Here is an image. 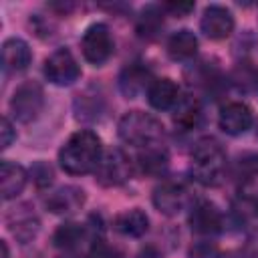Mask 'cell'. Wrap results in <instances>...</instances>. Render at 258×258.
<instances>
[{"label": "cell", "mask_w": 258, "mask_h": 258, "mask_svg": "<svg viewBox=\"0 0 258 258\" xmlns=\"http://www.w3.org/2000/svg\"><path fill=\"white\" fill-rule=\"evenodd\" d=\"M30 175H32V179H34V183H36L38 187L50 185V183H52V177H54L52 167H50L48 163H44V161H36V163L30 167Z\"/></svg>", "instance_id": "cb8c5ba5"}, {"label": "cell", "mask_w": 258, "mask_h": 258, "mask_svg": "<svg viewBox=\"0 0 258 258\" xmlns=\"http://www.w3.org/2000/svg\"><path fill=\"white\" fill-rule=\"evenodd\" d=\"M167 52L175 60L191 58L198 52V36L187 28H181V30L173 32L167 40Z\"/></svg>", "instance_id": "ffe728a7"}, {"label": "cell", "mask_w": 258, "mask_h": 258, "mask_svg": "<svg viewBox=\"0 0 258 258\" xmlns=\"http://www.w3.org/2000/svg\"><path fill=\"white\" fill-rule=\"evenodd\" d=\"M93 173H95V179L99 185L117 187L131 177V159L121 149H109L103 153V157Z\"/></svg>", "instance_id": "8992f818"}, {"label": "cell", "mask_w": 258, "mask_h": 258, "mask_svg": "<svg viewBox=\"0 0 258 258\" xmlns=\"http://www.w3.org/2000/svg\"><path fill=\"white\" fill-rule=\"evenodd\" d=\"M81 50L87 62L101 67L105 64L113 54V38L109 32V26L103 22L91 24L81 38Z\"/></svg>", "instance_id": "277c9868"}, {"label": "cell", "mask_w": 258, "mask_h": 258, "mask_svg": "<svg viewBox=\"0 0 258 258\" xmlns=\"http://www.w3.org/2000/svg\"><path fill=\"white\" fill-rule=\"evenodd\" d=\"M202 117V107H200V101L191 95H185V97H179L177 103L173 105V121L175 125H179L181 129H191L198 125Z\"/></svg>", "instance_id": "44dd1931"}, {"label": "cell", "mask_w": 258, "mask_h": 258, "mask_svg": "<svg viewBox=\"0 0 258 258\" xmlns=\"http://www.w3.org/2000/svg\"><path fill=\"white\" fill-rule=\"evenodd\" d=\"M252 109L246 105V103H240V101H232V103H226L222 109H220V115H218V125L220 129L226 133V135H242L246 133L250 127H252Z\"/></svg>", "instance_id": "30bf717a"}, {"label": "cell", "mask_w": 258, "mask_h": 258, "mask_svg": "<svg viewBox=\"0 0 258 258\" xmlns=\"http://www.w3.org/2000/svg\"><path fill=\"white\" fill-rule=\"evenodd\" d=\"M252 198H254V204H256V210H258V187L254 189V194H252Z\"/></svg>", "instance_id": "4dcf8cb0"}, {"label": "cell", "mask_w": 258, "mask_h": 258, "mask_svg": "<svg viewBox=\"0 0 258 258\" xmlns=\"http://www.w3.org/2000/svg\"><path fill=\"white\" fill-rule=\"evenodd\" d=\"M196 8V4L194 2H165L163 4V10H167V12H171L173 16H187L191 10Z\"/></svg>", "instance_id": "484cf974"}, {"label": "cell", "mask_w": 258, "mask_h": 258, "mask_svg": "<svg viewBox=\"0 0 258 258\" xmlns=\"http://www.w3.org/2000/svg\"><path fill=\"white\" fill-rule=\"evenodd\" d=\"M14 141H16V131H14L10 119L8 117H2V121H0V147L2 149H8Z\"/></svg>", "instance_id": "d4e9b609"}, {"label": "cell", "mask_w": 258, "mask_h": 258, "mask_svg": "<svg viewBox=\"0 0 258 258\" xmlns=\"http://www.w3.org/2000/svg\"><path fill=\"white\" fill-rule=\"evenodd\" d=\"M0 248H2V258H8V246H6V242H4V240L0 242Z\"/></svg>", "instance_id": "f546056e"}, {"label": "cell", "mask_w": 258, "mask_h": 258, "mask_svg": "<svg viewBox=\"0 0 258 258\" xmlns=\"http://www.w3.org/2000/svg\"><path fill=\"white\" fill-rule=\"evenodd\" d=\"M153 206L163 216H177L189 206V191L175 181H163L153 189Z\"/></svg>", "instance_id": "ba28073f"}, {"label": "cell", "mask_w": 258, "mask_h": 258, "mask_svg": "<svg viewBox=\"0 0 258 258\" xmlns=\"http://www.w3.org/2000/svg\"><path fill=\"white\" fill-rule=\"evenodd\" d=\"M85 204V191L75 185H62L46 198V208L52 214H75Z\"/></svg>", "instance_id": "5bb4252c"}, {"label": "cell", "mask_w": 258, "mask_h": 258, "mask_svg": "<svg viewBox=\"0 0 258 258\" xmlns=\"http://www.w3.org/2000/svg\"><path fill=\"white\" fill-rule=\"evenodd\" d=\"M44 77L56 87H71L81 77V67L69 48H56L44 60Z\"/></svg>", "instance_id": "52a82bcc"}, {"label": "cell", "mask_w": 258, "mask_h": 258, "mask_svg": "<svg viewBox=\"0 0 258 258\" xmlns=\"http://www.w3.org/2000/svg\"><path fill=\"white\" fill-rule=\"evenodd\" d=\"M103 157V145L97 133L81 129L73 133L58 151V163L69 175H85L97 169Z\"/></svg>", "instance_id": "6da1fadb"}, {"label": "cell", "mask_w": 258, "mask_h": 258, "mask_svg": "<svg viewBox=\"0 0 258 258\" xmlns=\"http://www.w3.org/2000/svg\"><path fill=\"white\" fill-rule=\"evenodd\" d=\"M189 167H191L194 177L200 183L218 185L226 171V153H224L222 145L212 137L200 139L191 149Z\"/></svg>", "instance_id": "7a4b0ae2"}, {"label": "cell", "mask_w": 258, "mask_h": 258, "mask_svg": "<svg viewBox=\"0 0 258 258\" xmlns=\"http://www.w3.org/2000/svg\"><path fill=\"white\" fill-rule=\"evenodd\" d=\"M91 258H121V254H119L115 248H109V246L97 242V244H93Z\"/></svg>", "instance_id": "4316f807"}, {"label": "cell", "mask_w": 258, "mask_h": 258, "mask_svg": "<svg viewBox=\"0 0 258 258\" xmlns=\"http://www.w3.org/2000/svg\"><path fill=\"white\" fill-rule=\"evenodd\" d=\"M42 107H44V93H42V87L34 81L22 83L10 99V111L20 123L34 121L40 115Z\"/></svg>", "instance_id": "5b68a950"}, {"label": "cell", "mask_w": 258, "mask_h": 258, "mask_svg": "<svg viewBox=\"0 0 258 258\" xmlns=\"http://www.w3.org/2000/svg\"><path fill=\"white\" fill-rule=\"evenodd\" d=\"M200 30L210 40H224L234 30V16H232V12L228 8H224L220 4H212L202 14Z\"/></svg>", "instance_id": "9c48e42d"}, {"label": "cell", "mask_w": 258, "mask_h": 258, "mask_svg": "<svg viewBox=\"0 0 258 258\" xmlns=\"http://www.w3.org/2000/svg\"><path fill=\"white\" fill-rule=\"evenodd\" d=\"M189 226H191V232L200 236H214L222 232L224 218H222V212L212 202L202 200L189 212Z\"/></svg>", "instance_id": "8fae6325"}, {"label": "cell", "mask_w": 258, "mask_h": 258, "mask_svg": "<svg viewBox=\"0 0 258 258\" xmlns=\"http://www.w3.org/2000/svg\"><path fill=\"white\" fill-rule=\"evenodd\" d=\"M177 99H179V91L171 79H155L147 91V101L157 111L171 109L177 103Z\"/></svg>", "instance_id": "ac0fdd59"}, {"label": "cell", "mask_w": 258, "mask_h": 258, "mask_svg": "<svg viewBox=\"0 0 258 258\" xmlns=\"http://www.w3.org/2000/svg\"><path fill=\"white\" fill-rule=\"evenodd\" d=\"M250 258H258V238L252 240V244H250Z\"/></svg>", "instance_id": "f1b7e54d"}, {"label": "cell", "mask_w": 258, "mask_h": 258, "mask_svg": "<svg viewBox=\"0 0 258 258\" xmlns=\"http://www.w3.org/2000/svg\"><path fill=\"white\" fill-rule=\"evenodd\" d=\"M117 133L121 141L135 147H151L157 145L163 137V125L149 113L143 111H127L117 125Z\"/></svg>", "instance_id": "3957f363"}, {"label": "cell", "mask_w": 258, "mask_h": 258, "mask_svg": "<svg viewBox=\"0 0 258 258\" xmlns=\"http://www.w3.org/2000/svg\"><path fill=\"white\" fill-rule=\"evenodd\" d=\"M163 24V12L157 6H145L137 20V34L143 38H153Z\"/></svg>", "instance_id": "603a6c76"}, {"label": "cell", "mask_w": 258, "mask_h": 258, "mask_svg": "<svg viewBox=\"0 0 258 258\" xmlns=\"http://www.w3.org/2000/svg\"><path fill=\"white\" fill-rule=\"evenodd\" d=\"M91 238V230L85 226V224H77V222H64L60 224L54 234H52V244L60 250H77L81 248V244L85 240Z\"/></svg>", "instance_id": "e0dca14e"}, {"label": "cell", "mask_w": 258, "mask_h": 258, "mask_svg": "<svg viewBox=\"0 0 258 258\" xmlns=\"http://www.w3.org/2000/svg\"><path fill=\"white\" fill-rule=\"evenodd\" d=\"M113 228L123 234V236H129V238H141L147 234L149 230V218L143 210L139 208H131V210H125L121 214L115 216L113 220Z\"/></svg>", "instance_id": "2e32d148"}, {"label": "cell", "mask_w": 258, "mask_h": 258, "mask_svg": "<svg viewBox=\"0 0 258 258\" xmlns=\"http://www.w3.org/2000/svg\"><path fill=\"white\" fill-rule=\"evenodd\" d=\"M167 151L161 149V147H145V151L139 153V167L143 173H149V175H159L167 169Z\"/></svg>", "instance_id": "7402d4cb"}, {"label": "cell", "mask_w": 258, "mask_h": 258, "mask_svg": "<svg viewBox=\"0 0 258 258\" xmlns=\"http://www.w3.org/2000/svg\"><path fill=\"white\" fill-rule=\"evenodd\" d=\"M151 83V71L143 62H131L119 75V91L127 99H137L141 93L149 91Z\"/></svg>", "instance_id": "7c38bea8"}, {"label": "cell", "mask_w": 258, "mask_h": 258, "mask_svg": "<svg viewBox=\"0 0 258 258\" xmlns=\"http://www.w3.org/2000/svg\"><path fill=\"white\" fill-rule=\"evenodd\" d=\"M8 228L20 244H26L38 234L40 222L32 212H14L8 216Z\"/></svg>", "instance_id": "d6986e66"}, {"label": "cell", "mask_w": 258, "mask_h": 258, "mask_svg": "<svg viewBox=\"0 0 258 258\" xmlns=\"http://www.w3.org/2000/svg\"><path fill=\"white\" fill-rule=\"evenodd\" d=\"M32 60V52H30V46L26 40L18 38V36H12V38H6L4 44H2V64H4V71L6 73H22L28 69Z\"/></svg>", "instance_id": "4fadbf2b"}, {"label": "cell", "mask_w": 258, "mask_h": 258, "mask_svg": "<svg viewBox=\"0 0 258 258\" xmlns=\"http://www.w3.org/2000/svg\"><path fill=\"white\" fill-rule=\"evenodd\" d=\"M189 258H216V248L210 246L208 242L206 244H198L196 248H191Z\"/></svg>", "instance_id": "83f0119b"}, {"label": "cell", "mask_w": 258, "mask_h": 258, "mask_svg": "<svg viewBox=\"0 0 258 258\" xmlns=\"http://www.w3.org/2000/svg\"><path fill=\"white\" fill-rule=\"evenodd\" d=\"M26 181H28V173L22 165L12 161L0 163V194L4 202L14 200L18 194H22Z\"/></svg>", "instance_id": "9a60e30c"}]
</instances>
